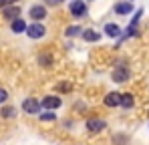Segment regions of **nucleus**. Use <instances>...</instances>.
Returning a JSON list of instances; mask_svg holds the SVG:
<instances>
[{
	"label": "nucleus",
	"instance_id": "f257e3e1",
	"mask_svg": "<svg viewBox=\"0 0 149 145\" xmlns=\"http://www.w3.org/2000/svg\"><path fill=\"white\" fill-rule=\"evenodd\" d=\"M40 107H42V105H40L36 99H32V97H28V99L22 101V111L28 113V115H38V113H40Z\"/></svg>",
	"mask_w": 149,
	"mask_h": 145
},
{
	"label": "nucleus",
	"instance_id": "39448f33",
	"mask_svg": "<svg viewBox=\"0 0 149 145\" xmlns=\"http://www.w3.org/2000/svg\"><path fill=\"white\" fill-rule=\"evenodd\" d=\"M113 81H115V83H127V81H129V69L125 67L123 63L113 71Z\"/></svg>",
	"mask_w": 149,
	"mask_h": 145
},
{
	"label": "nucleus",
	"instance_id": "dca6fc26",
	"mask_svg": "<svg viewBox=\"0 0 149 145\" xmlns=\"http://www.w3.org/2000/svg\"><path fill=\"white\" fill-rule=\"evenodd\" d=\"M0 115H2L4 119H10V117L16 115V109H14V107H4V109L0 111Z\"/></svg>",
	"mask_w": 149,
	"mask_h": 145
},
{
	"label": "nucleus",
	"instance_id": "9d476101",
	"mask_svg": "<svg viewBox=\"0 0 149 145\" xmlns=\"http://www.w3.org/2000/svg\"><path fill=\"white\" fill-rule=\"evenodd\" d=\"M107 36H111V38H115V36H119L121 34V28L117 26V24H113V22H109V24H105V30H103Z\"/></svg>",
	"mask_w": 149,
	"mask_h": 145
},
{
	"label": "nucleus",
	"instance_id": "423d86ee",
	"mask_svg": "<svg viewBox=\"0 0 149 145\" xmlns=\"http://www.w3.org/2000/svg\"><path fill=\"white\" fill-rule=\"evenodd\" d=\"M30 18L34 20V22H40V20H45L47 18V8L45 6H40V4H34L32 8H30Z\"/></svg>",
	"mask_w": 149,
	"mask_h": 145
},
{
	"label": "nucleus",
	"instance_id": "aec40b11",
	"mask_svg": "<svg viewBox=\"0 0 149 145\" xmlns=\"http://www.w3.org/2000/svg\"><path fill=\"white\" fill-rule=\"evenodd\" d=\"M10 4H12V0H0V8H6Z\"/></svg>",
	"mask_w": 149,
	"mask_h": 145
},
{
	"label": "nucleus",
	"instance_id": "6ab92c4d",
	"mask_svg": "<svg viewBox=\"0 0 149 145\" xmlns=\"http://www.w3.org/2000/svg\"><path fill=\"white\" fill-rule=\"evenodd\" d=\"M6 99H8V93H6L4 89H0V105H2V103H6Z\"/></svg>",
	"mask_w": 149,
	"mask_h": 145
},
{
	"label": "nucleus",
	"instance_id": "f8f14e48",
	"mask_svg": "<svg viewBox=\"0 0 149 145\" xmlns=\"http://www.w3.org/2000/svg\"><path fill=\"white\" fill-rule=\"evenodd\" d=\"M12 32H16V34H20V32H26V22L18 16V18H14L12 20Z\"/></svg>",
	"mask_w": 149,
	"mask_h": 145
},
{
	"label": "nucleus",
	"instance_id": "412c9836",
	"mask_svg": "<svg viewBox=\"0 0 149 145\" xmlns=\"http://www.w3.org/2000/svg\"><path fill=\"white\" fill-rule=\"evenodd\" d=\"M63 0H47V4H50V6H56V4H61Z\"/></svg>",
	"mask_w": 149,
	"mask_h": 145
},
{
	"label": "nucleus",
	"instance_id": "6e6552de",
	"mask_svg": "<svg viewBox=\"0 0 149 145\" xmlns=\"http://www.w3.org/2000/svg\"><path fill=\"white\" fill-rule=\"evenodd\" d=\"M2 16H4V18H8V20H14V18H18V16H20V8H18V6H14V4H10V6H6V8L2 10Z\"/></svg>",
	"mask_w": 149,
	"mask_h": 145
},
{
	"label": "nucleus",
	"instance_id": "7ed1b4c3",
	"mask_svg": "<svg viewBox=\"0 0 149 145\" xmlns=\"http://www.w3.org/2000/svg\"><path fill=\"white\" fill-rule=\"evenodd\" d=\"M69 8H71V14H73L74 18H83L87 14V6H85L83 0H73Z\"/></svg>",
	"mask_w": 149,
	"mask_h": 145
},
{
	"label": "nucleus",
	"instance_id": "a211bd4d",
	"mask_svg": "<svg viewBox=\"0 0 149 145\" xmlns=\"http://www.w3.org/2000/svg\"><path fill=\"white\" fill-rule=\"evenodd\" d=\"M40 119H42V121H54V119H56V115H54V113H42Z\"/></svg>",
	"mask_w": 149,
	"mask_h": 145
},
{
	"label": "nucleus",
	"instance_id": "4468645a",
	"mask_svg": "<svg viewBox=\"0 0 149 145\" xmlns=\"http://www.w3.org/2000/svg\"><path fill=\"white\" fill-rule=\"evenodd\" d=\"M133 103H135V99H133L131 93H123V95H121V107H123V109H131Z\"/></svg>",
	"mask_w": 149,
	"mask_h": 145
},
{
	"label": "nucleus",
	"instance_id": "20e7f679",
	"mask_svg": "<svg viewBox=\"0 0 149 145\" xmlns=\"http://www.w3.org/2000/svg\"><path fill=\"white\" fill-rule=\"evenodd\" d=\"M40 105H42L45 109H49V111H54V109H58V107L63 105V101H61V97H56V95H49V97H45V99L40 101Z\"/></svg>",
	"mask_w": 149,
	"mask_h": 145
},
{
	"label": "nucleus",
	"instance_id": "ddd939ff",
	"mask_svg": "<svg viewBox=\"0 0 149 145\" xmlns=\"http://www.w3.org/2000/svg\"><path fill=\"white\" fill-rule=\"evenodd\" d=\"M131 10H133L131 0H129V2H121V4H117V6H115V12H117V14H129Z\"/></svg>",
	"mask_w": 149,
	"mask_h": 145
},
{
	"label": "nucleus",
	"instance_id": "0eeeda50",
	"mask_svg": "<svg viewBox=\"0 0 149 145\" xmlns=\"http://www.w3.org/2000/svg\"><path fill=\"white\" fill-rule=\"evenodd\" d=\"M107 127V123L103 119H89L87 121V129L91 131V133H99V131H103Z\"/></svg>",
	"mask_w": 149,
	"mask_h": 145
},
{
	"label": "nucleus",
	"instance_id": "2eb2a0df",
	"mask_svg": "<svg viewBox=\"0 0 149 145\" xmlns=\"http://www.w3.org/2000/svg\"><path fill=\"white\" fill-rule=\"evenodd\" d=\"M38 63H40L42 67H50V65H52V56H50L49 52H42V54L38 56Z\"/></svg>",
	"mask_w": 149,
	"mask_h": 145
},
{
	"label": "nucleus",
	"instance_id": "9b49d317",
	"mask_svg": "<svg viewBox=\"0 0 149 145\" xmlns=\"http://www.w3.org/2000/svg\"><path fill=\"white\" fill-rule=\"evenodd\" d=\"M83 38H85L87 43H97L101 38V34L97 30H93V28H87V30H83Z\"/></svg>",
	"mask_w": 149,
	"mask_h": 145
},
{
	"label": "nucleus",
	"instance_id": "1a4fd4ad",
	"mask_svg": "<svg viewBox=\"0 0 149 145\" xmlns=\"http://www.w3.org/2000/svg\"><path fill=\"white\" fill-rule=\"evenodd\" d=\"M107 107H119L121 105V93H109L103 101Z\"/></svg>",
	"mask_w": 149,
	"mask_h": 145
},
{
	"label": "nucleus",
	"instance_id": "f3484780",
	"mask_svg": "<svg viewBox=\"0 0 149 145\" xmlns=\"http://www.w3.org/2000/svg\"><path fill=\"white\" fill-rule=\"evenodd\" d=\"M79 32H83V30H81L79 26H69L65 34H67V36H74V34H79Z\"/></svg>",
	"mask_w": 149,
	"mask_h": 145
},
{
	"label": "nucleus",
	"instance_id": "f03ea898",
	"mask_svg": "<svg viewBox=\"0 0 149 145\" xmlns=\"http://www.w3.org/2000/svg\"><path fill=\"white\" fill-rule=\"evenodd\" d=\"M26 34H28L30 38H42V36L47 34V28L40 22H32L30 26H26Z\"/></svg>",
	"mask_w": 149,
	"mask_h": 145
}]
</instances>
